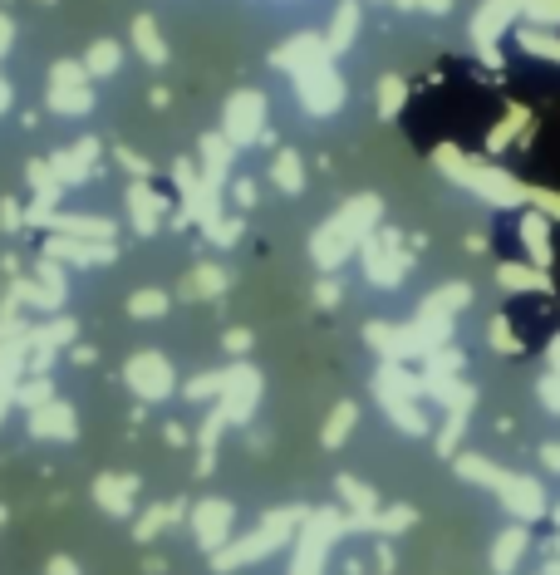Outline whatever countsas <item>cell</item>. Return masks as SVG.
<instances>
[{"label":"cell","instance_id":"cell-1","mask_svg":"<svg viewBox=\"0 0 560 575\" xmlns=\"http://www.w3.org/2000/svg\"><path fill=\"white\" fill-rule=\"evenodd\" d=\"M443 168H448L457 182H467L477 197H487L492 207H521V202H531V187H521L511 173L482 168V163H467V158H457V153H443Z\"/></svg>","mask_w":560,"mask_h":575},{"label":"cell","instance_id":"cell-2","mask_svg":"<svg viewBox=\"0 0 560 575\" xmlns=\"http://www.w3.org/2000/svg\"><path fill=\"white\" fill-rule=\"evenodd\" d=\"M521 241H526V251H531V261H536V266H551V222H546L541 212H526V222H521Z\"/></svg>","mask_w":560,"mask_h":575},{"label":"cell","instance_id":"cell-3","mask_svg":"<svg viewBox=\"0 0 560 575\" xmlns=\"http://www.w3.org/2000/svg\"><path fill=\"white\" fill-rule=\"evenodd\" d=\"M516 5H521V0H492V5L477 15V40H482V45H487V40H497V30H502L511 15H516Z\"/></svg>","mask_w":560,"mask_h":575},{"label":"cell","instance_id":"cell-4","mask_svg":"<svg viewBox=\"0 0 560 575\" xmlns=\"http://www.w3.org/2000/svg\"><path fill=\"white\" fill-rule=\"evenodd\" d=\"M502 286L506 290H546V276H536V271H526V266H502Z\"/></svg>","mask_w":560,"mask_h":575},{"label":"cell","instance_id":"cell-5","mask_svg":"<svg viewBox=\"0 0 560 575\" xmlns=\"http://www.w3.org/2000/svg\"><path fill=\"white\" fill-rule=\"evenodd\" d=\"M521 45H526V50H531V55L560 59V40H546V30H531V35H521Z\"/></svg>","mask_w":560,"mask_h":575},{"label":"cell","instance_id":"cell-6","mask_svg":"<svg viewBox=\"0 0 560 575\" xmlns=\"http://www.w3.org/2000/svg\"><path fill=\"white\" fill-rule=\"evenodd\" d=\"M526 10H531V20H536V25H556V20H560V0H531Z\"/></svg>","mask_w":560,"mask_h":575},{"label":"cell","instance_id":"cell-7","mask_svg":"<svg viewBox=\"0 0 560 575\" xmlns=\"http://www.w3.org/2000/svg\"><path fill=\"white\" fill-rule=\"evenodd\" d=\"M506 114H511V118H506L502 128H497V133H492V148H502L506 138H511V133H516V128H521V123H526V114H521V109H506Z\"/></svg>","mask_w":560,"mask_h":575},{"label":"cell","instance_id":"cell-8","mask_svg":"<svg viewBox=\"0 0 560 575\" xmlns=\"http://www.w3.org/2000/svg\"><path fill=\"white\" fill-rule=\"evenodd\" d=\"M531 202H536V207H546L551 217H560V197H551L546 187H536V192H531Z\"/></svg>","mask_w":560,"mask_h":575},{"label":"cell","instance_id":"cell-9","mask_svg":"<svg viewBox=\"0 0 560 575\" xmlns=\"http://www.w3.org/2000/svg\"><path fill=\"white\" fill-rule=\"evenodd\" d=\"M551 354H556V364H560V340H556V349H551Z\"/></svg>","mask_w":560,"mask_h":575}]
</instances>
